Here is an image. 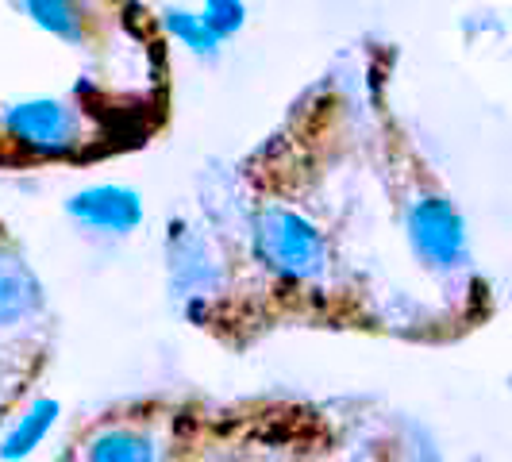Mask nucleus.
<instances>
[{
	"instance_id": "3",
	"label": "nucleus",
	"mask_w": 512,
	"mask_h": 462,
	"mask_svg": "<svg viewBox=\"0 0 512 462\" xmlns=\"http://www.w3.org/2000/svg\"><path fill=\"white\" fill-rule=\"evenodd\" d=\"M20 4L43 31H51L54 39H66V43L85 39V4L81 0H20Z\"/></svg>"
},
{
	"instance_id": "2",
	"label": "nucleus",
	"mask_w": 512,
	"mask_h": 462,
	"mask_svg": "<svg viewBox=\"0 0 512 462\" xmlns=\"http://www.w3.org/2000/svg\"><path fill=\"white\" fill-rule=\"evenodd\" d=\"M70 212L97 224V228H131L139 220V201L131 189H120V185H101V189H89L70 201Z\"/></svg>"
},
{
	"instance_id": "1",
	"label": "nucleus",
	"mask_w": 512,
	"mask_h": 462,
	"mask_svg": "<svg viewBox=\"0 0 512 462\" xmlns=\"http://www.w3.org/2000/svg\"><path fill=\"white\" fill-rule=\"evenodd\" d=\"M8 128H12V135L20 143H27V147H35V151L43 154H62L77 143V116L58 101L16 104L8 112Z\"/></svg>"
},
{
	"instance_id": "4",
	"label": "nucleus",
	"mask_w": 512,
	"mask_h": 462,
	"mask_svg": "<svg viewBox=\"0 0 512 462\" xmlns=\"http://www.w3.org/2000/svg\"><path fill=\"white\" fill-rule=\"evenodd\" d=\"M166 27L174 31V39H181L185 47L201 58H216L220 54V35L205 24L201 12H189V8H166Z\"/></svg>"
},
{
	"instance_id": "5",
	"label": "nucleus",
	"mask_w": 512,
	"mask_h": 462,
	"mask_svg": "<svg viewBox=\"0 0 512 462\" xmlns=\"http://www.w3.org/2000/svg\"><path fill=\"white\" fill-rule=\"evenodd\" d=\"M201 16H205V24L212 27L220 39H228V35H235L239 27L247 24V4H243V0H205Z\"/></svg>"
}]
</instances>
